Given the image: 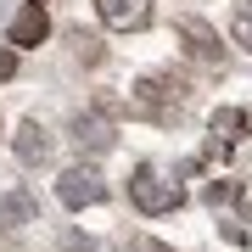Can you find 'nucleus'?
<instances>
[{
	"label": "nucleus",
	"mask_w": 252,
	"mask_h": 252,
	"mask_svg": "<svg viewBox=\"0 0 252 252\" xmlns=\"http://www.w3.org/2000/svg\"><path fill=\"white\" fill-rule=\"evenodd\" d=\"M190 101V84L180 79V73H146V79L135 84V112L157 118V124H168V118H180Z\"/></svg>",
	"instance_id": "obj_1"
},
{
	"label": "nucleus",
	"mask_w": 252,
	"mask_h": 252,
	"mask_svg": "<svg viewBox=\"0 0 252 252\" xmlns=\"http://www.w3.org/2000/svg\"><path fill=\"white\" fill-rule=\"evenodd\" d=\"M56 196H62V207H95L107 202V180L90 168V162H73V168H62V180H56Z\"/></svg>",
	"instance_id": "obj_3"
},
{
	"label": "nucleus",
	"mask_w": 252,
	"mask_h": 252,
	"mask_svg": "<svg viewBox=\"0 0 252 252\" xmlns=\"http://www.w3.org/2000/svg\"><path fill=\"white\" fill-rule=\"evenodd\" d=\"M180 39H185V51L196 56V62H219V34L202 17H180Z\"/></svg>",
	"instance_id": "obj_8"
},
{
	"label": "nucleus",
	"mask_w": 252,
	"mask_h": 252,
	"mask_svg": "<svg viewBox=\"0 0 252 252\" xmlns=\"http://www.w3.org/2000/svg\"><path fill=\"white\" fill-rule=\"evenodd\" d=\"M129 252H174V247L157 241V235H135V241H129Z\"/></svg>",
	"instance_id": "obj_13"
},
{
	"label": "nucleus",
	"mask_w": 252,
	"mask_h": 252,
	"mask_svg": "<svg viewBox=\"0 0 252 252\" xmlns=\"http://www.w3.org/2000/svg\"><path fill=\"white\" fill-rule=\"evenodd\" d=\"M112 140H118V129L101 112H79V118H73V146H79V152L101 157V152H112Z\"/></svg>",
	"instance_id": "obj_5"
},
{
	"label": "nucleus",
	"mask_w": 252,
	"mask_h": 252,
	"mask_svg": "<svg viewBox=\"0 0 252 252\" xmlns=\"http://www.w3.org/2000/svg\"><path fill=\"white\" fill-rule=\"evenodd\" d=\"M95 17L107 23V28H146L152 23V0H95Z\"/></svg>",
	"instance_id": "obj_6"
},
{
	"label": "nucleus",
	"mask_w": 252,
	"mask_h": 252,
	"mask_svg": "<svg viewBox=\"0 0 252 252\" xmlns=\"http://www.w3.org/2000/svg\"><path fill=\"white\" fill-rule=\"evenodd\" d=\"M45 39H51V17H45V6L28 0L17 17L6 23V45H11V51H34V45H45Z\"/></svg>",
	"instance_id": "obj_4"
},
{
	"label": "nucleus",
	"mask_w": 252,
	"mask_h": 252,
	"mask_svg": "<svg viewBox=\"0 0 252 252\" xmlns=\"http://www.w3.org/2000/svg\"><path fill=\"white\" fill-rule=\"evenodd\" d=\"M0 213L11 219V230H23V219H28V196H6V202H0Z\"/></svg>",
	"instance_id": "obj_12"
},
{
	"label": "nucleus",
	"mask_w": 252,
	"mask_h": 252,
	"mask_svg": "<svg viewBox=\"0 0 252 252\" xmlns=\"http://www.w3.org/2000/svg\"><path fill=\"white\" fill-rule=\"evenodd\" d=\"M230 39H235L241 51H252V0H247L241 11H235V23H230Z\"/></svg>",
	"instance_id": "obj_10"
},
{
	"label": "nucleus",
	"mask_w": 252,
	"mask_h": 252,
	"mask_svg": "<svg viewBox=\"0 0 252 252\" xmlns=\"http://www.w3.org/2000/svg\"><path fill=\"white\" fill-rule=\"evenodd\" d=\"M17 73V51H0V79H11Z\"/></svg>",
	"instance_id": "obj_14"
},
{
	"label": "nucleus",
	"mask_w": 252,
	"mask_h": 252,
	"mask_svg": "<svg viewBox=\"0 0 252 252\" xmlns=\"http://www.w3.org/2000/svg\"><path fill=\"white\" fill-rule=\"evenodd\" d=\"M241 129H247V112H235V107H219V112H213V135L241 140Z\"/></svg>",
	"instance_id": "obj_9"
},
{
	"label": "nucleus",
	"mask_w": 252,
	"mask_h": 252,
	"mask_svg": "<svg viewBox=\"0 0 252 252\" xmlns=\"http://www.w3.org/2000/svg\"><path fill=\"white\" fill-rule=\"evenodd\" d=\"M73 45H79V62H101V39H95V34L73 28Z\"/></svg>",
	"instance_id": "obj_11"
},
{
	"label": "nucleus",
	"mask_w": 252,
	"mask_h": 252,
	"mask_svg": "<svg viewBox=\"0 0 252 252\" xmlns=\"http://www.w3.org/2000/svg\"><path fill=\"white\" fill-rule=\"evenodd\" d=\"M129 202H135L146 219H157V213H174V207H180V185H174V180H162V174L152 168V162H140V168L129 174Z\"/></svg>",
	"instance_id": "obj_2"
},
{
	"label": "nucleus",
	"mask_w": 252,
	"mask_h": 252,
	"mask_svg": "<svg viewBox=\"0 0 252 252\" xmlns=\"http://www.w3.org/2000/svg\"><path fill=\"white\" fill-rule=\"evenodd\" d=\"M34 6H45V0H34Z\"/></svg>",
	"instance_id": "obj_15"
},
{
	"label": "nucleus",
	"mask_w": 252,
	"mask_h": 252,
	"mask_svg": "<svg viewBox=\"0 0 252 252\" xmlns=\"http://www.w3.org/2000/svg\"><path fill=\"white\" fill-rule=\"evenodd\" d=\"M11 152H17V162H28V168H34V162H45V157H51L45 124H39V118H28V124L17 129V140H11Z\"/></svg>",
	"instance_id": "obj_7"
}]
</instances>
